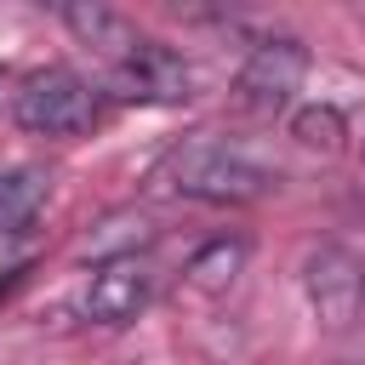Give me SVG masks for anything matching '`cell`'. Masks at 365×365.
<instances>
[{
	"label": "cell",
	"instance_id": "cell-12",
	"mask_svg": "<svg viewBox=\"0 0 365 365\" xmlns=\"http://www.w3.org/2000/svg\"><path fill=\"white\" fill-rule=\"evenodd\" d=\"M348 365H365V359H348Z\"/></svg>",
	"mask_w": 365,
	"mask_h": 365
},
{
	"label": "cell",
	"instance_id": "cell-1",
	"mask_svg": "<svg viewBox=\"0 0 365 365\" xmlns=\"http://www.w3.org/2000/svg\"><path fill=\"white\" fill-rule=\"evenodd\" d=\"M160 182L182 200H205V205H251L268 188H279V177L268 165H257L251 154L217 143V137H188L165 154Z\"/></svg>",
	"mask_w": 365,
	"mask_h": 365
},
{
	"label": "cell",
	"instance_id": "cell-10",
	"mask_svg": "<svg viewBox=\"0 0 365 365\" xmlns=\"http://www.w3.org/2000/svg\"><path fill=\"white\" fill-rule=\"evenodd\" d=\"M291 137H297L302 148H314V154H336V148L348 143V120H342L336 103H302V108L291 114Z\"/></svg>",
	"mask_w": 365,
	"mask_h": 365
},
{
	"label": "cell",
	"instance_id": "cell-9",
	"mask_svg": "<svg viewBox=\"0 0 365 365\" xmlns=\"http://www.w3.org/2000/svg\"><path fill=\"white\" fill-rule=\"evenodd\" d=\"M46 205V177L34 165H17V171H0V240L23 234Z\"/></svg>",
	"mask_w": 365,
	"mask_h": 365
},
{
	"label": "cell",
	"instance_id": "cell-7",
	"mask_svg": "<svg viewBox=\"0 0 365 365\" xmlns=\"http://www.w3.org/2000/svg\"><path fill=\"white\" fill-rule=\"evenodd\" d=\"M57 17H63V29H68L80 46H91V51H103V57H114V63H125V57L143 46V34L131 29V17H120L114 6H97V0H68Z\"/></svg>",
	"mask_w": 365,
	"mask_h": 365
},
{
	"label": "cell",
	"instance_id": "cell-4",
	"mask_svg": "<svg viewBox=\"0 0 365 365\" xmlns=\"http://www.w3.org/2000/svg\"><path fill=\"white\" fill-rule=\"evenodd\" d=\"M302 74H308V51H302V40H291V34H268V40H257L251 57L240 63L234 91H240V103H245L251 114H279V108H291V97L302 91Z\"/></svg>",
	"mask_w": 365,
	"mask_h": 365
},
{
	"label": "cell",
	"instance_id": "cell-8",
	"mask_svg": "<svg viewBox=\"0 0 365 365\" xmlns=\"http://www.w3.org/2000/svg\"><path fill=\"white\" fill-rule=\"evenodd\" d=\"M245 257H251V245H245L240 234H217V240H205V245L188 257L182 279H188L194 291H205V297H222V291L245 274Z\"/></svg>",
	"mask_w": 365,
	"mask_h": 365
},
{
	"label": "cell",
	"instance_id": "cell-2",
	"mask_svg": "<svg viewBox=\"0 0 365 365\" xmlns=\"http://www.w3.org/2000/svg\"><path fill=\"white\" fill-rule=\"evenodd\" d=\"M11 120L34 137H80L97 120V91L74 68H34L11 91Z\"/></svg>",
	"mask_w": 365,
	"mask_h": 365
},
{
	"label": "cell",
	"instance_id": "cell-3",
	"mask_svg": "<svg viewBox=\"0 0 365 365\" xmlns=\"http://www.w3.org/2000/svg\"><path fill=\"white\" fill-rule=\"evenodd\" d=\"M302 297L325 331H348L365 314V262L348 245H314L302 257Z\"/></svg>",
	"mask_w": 365,
	"mask_h": 365
},
{
	"label": "cell",
	"instance_id": "cell-5",
	"mask_svg": "<svg viewBox=\"0 0 365 365\" xmlns=\"http://www.w3.org/2000/svg\"><path fill=\"white\" fill-rule=\"evenodd\" d=\"M154 302V268L143 257H114L91 268V285L80 297V314L91 325H131Z\"/></svg>",
	"mask_w": 365,
	"mask_h": 365
},
{
	"label": "cell",
	"instance_id": "cell-6",
	"mask_svg": "<svg viewBox=\"0 0 365 365\" xmlns=\"http://www.w3.org/2000/svg\"><path fill=\"white\" fill-rule=\"evenodd\" d=\"M114 86L120 97H143V103H182L194 91V68L182 63V51L143 40L125 63H114Z\"/></svg>",
	"mask_w": 365,
	"mask_h": 365
},
{
	"label": "cell",
	"instance_id": "cell-11",
	"mask_svg": "<svg viewBox=\"0 0 365 365\" xmlns=\"http://www.w3.org/2000/svg\"><path fill=\"white\" fill-rule=\"evenodd\" d=\"M148 234H154V228H148L143 211H120V217H108L80 251L97 257V262H114V257H137V245H148Z\"/></svg>",
	"mask_w": 365,
	"mask_h": 365
}]
</instances>
